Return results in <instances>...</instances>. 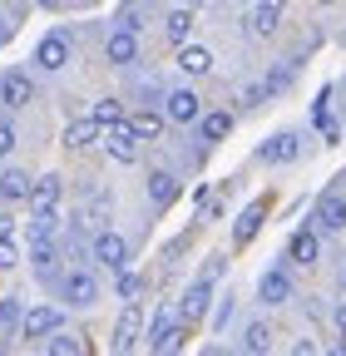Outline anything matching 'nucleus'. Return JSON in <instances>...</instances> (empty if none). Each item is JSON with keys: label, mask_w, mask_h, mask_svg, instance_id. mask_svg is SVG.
Here are the masks:
<instances>
[{"label": "nucleus", "mask_w": 346, "mask_h": 356, "mask_svg": "<svg viewBox=\"0 0 346 356\" xmlns=\"http://www.w3.org/2000/svg\"><path fill=\"white\" fill-rule=\"evenodd\" d=\"M20 332H25L30 341L55 337V332H60V312H55V307H30L25 317H20Z\"/></svg>", "instance_id": "obj_1"}, {"label": "nucleus", "mask_w": 346, "mask_h": 356, "mask_svg": "<svg viewBox=\"0 0 346 356\" xmlns=\"http://www.w3.org/2000/svg\"><path fill=\"white\" fill-rule=\"evenodd\" d=\"M312 222H317V228H327V233H341V228H346V198L322 193L317 208H312Z\"/></svg>", "instance_id": "obj_2"}, {"label": "nucleus", "mask_w": 346, "mask_h": 356, "mask_svg": "<svg viewBox=\"0 0 346 356\" xmlns=\"http://www.w3.org/2000/svg\"><path fill=\"white\" fill-rule=\"evenodd\" d=\"M104 149H109V159H119V163H134V159H139V139H134V129H129V124H114V129L104 134Z\"/></svg>", "instance_id": "obj_3"}, {"label": "nucleus", "mask_w": 346, "mask_h": 356, "mask_svg": "<svg viewBox=\"0 0 346 356\" xmlns=\"http://www.w3.org/2000/svg\"><path fill=\"white\" fill-rule=\"evenodd\" d=\"M94 257H99L104 267H114V273H124V267H129V243H124L119 233H99V238H94Z\"/></svg>", "instance_id": "obj_4"}, {"label": "nucleus", "mask_w": 346, "mask_h": 356, "mask_svg": "<svg viewBox=\"0 0 346 356\" xmlns=\"http://www.w3.org/2000/svg\"><path fill=\"white\" fill-rule=\"evenodd\" d=\"M35 65L40 70H65L69 65V44H65V35H45L35 44Z\"/></svg>", "instance_id": "obj_5"}, {"label": "nucleus", "mask_w": 346, "mask_h": 356, "mask_svg": "<svg viewBox=\"0 0 346 356\" xmlns=\"http://www.w3.org/2000/svg\"><path fill=\"white\" fill-rule=\"evenodd\" d=\"M65 297H69L74 307H90V302L99 297V282H94V273H84V267H74V273L65 277Z\"/></svg>", "instance_id": "obj_6"}, {"label": "nucleus", "mask_w": 346, "mask_h": 356, "mask_svg": "<svg viewBox=\"0 0 346 356\" xmlns=\"http://www.w3.org/2000/svg\"><path fill=\"white\" fill-rule=\"evenodd\" d=\"M139 327H144V317H139V307L129 302L124 312H119V327H114V356H124L129 346H134V337H139Z\"/></svg>", "instance_id": "obj_7"}, {"label": "nucleus", "mask_w": 346, "mask_h": 356, "mask_svg": "<svg viewBox=\"0 0 346 356\" xmlns=\"http://www.w3.org/2000/svg\"><path fill=\"white\" fill-rule=\"evenodd\" d=\"M60 193H65V184H60L55 173H45V178H35V184H30V203H35V213H55Z\"/></svg>", "instance_id": "obj_8"}, {"label": "nucleus", "mask_w": 346, "mask_h": 356, "mask_svg": "<svg viewBox=\"0 0 346 356\" xmlns=\"http://www.w3.org/2000/svg\"><path fill=\"white\" fill-rule=\"evenodd\" d=\"M203 114V99L193 95V89H173V95H168V119L173 124H193Z\"/></svg>", "instance_id": "obj_9"}, {"label": "nucleus", "mask_w": 346, "mask_h": 356, "mask_svg": "<svg viewBox=\"0 0 346 356\" xmlns=\"http://www.w3.org/2000/svg\"><path fill=\"white\" fill-rule=\"evenodd\" d=\"M30 95H35V89H30V79L25 74H0V104H10V109H25L30 104Z\"/></svg>", "instance_id": "obj_10"}, {"label": "nucleus", "mask_w": 346, "mask_h": 356, "mask_svg": "<svg viewBox=\"0 0 346 356\" xmlns=\"http://www.w3.org/2000/svg\"><path fill=\"white\" fill-rule=\"evenodd\" d=\"M287 252H292V262H317L322 257V243H317V233L312 228H302V233H292V243H287Z\"/></svg>", "instance_id": "obj_11"}, {"label": "nucleus", "mask_w": 346, "mask_h": 356, "mask_svg": "<svg viewBox=\"0 0 346 356\" xmlns=\"http://www.w3.org/2000/svg\"><path fill=\"white\" fill-rule=\"evenodd\" d=\"M208 297H213V287L198 277V282L183 292V307H179V312H183V322H198V317H203V312H208Z\"/></svg>", "instance_id": "obj_12"}, {"label": "nucleus", "mask_w": 346, "mask_h": 356, "mask_svg": "<svg viewBox=\"0 0 346 356\" xmlns=\"http://www.w3.org/2000/svg\"><path fill=\"white\" fill-rule=\"evenodd\" d=\"M282 6H287V0H257V10H252V30H257V35H272V30H277V20H282Z\"/></svg>", "instance_id": "obj_13"}, {"label": "nucleus", "mask_w": 346, "mask_h": 356, "mask_svg": "<svg viewBox=\"0 0 346 356\" xmlns=\"http://www.w3.org/2000/svg\"><path fill=\"white\" fill-rule=\"evenodd\" d=\"M179 70H183V74H193V79H203V74L213 70V55L203 50V44H183V55H179Z\"/></svg>", "instance_id": "obj_14"}, {"label": "nucleus", "mask_w": 346, "mask_h": 356, "mask_svg": "<svg viewBox=\"0 0 346 356\" xmlns=\"http://www.w3.org/2000/svg\"><path fill=\"white\" fill-rule=\"evenodd\" d=\"M134 55H139V40H134V30H114V35H109V60H114V65H129Z\"/></svg>", "instance_id": "obj_15"}, {"label": "nucleus", "mask_w": 346, "mask_h": 356, "mask_svg": "<svg viewBox=\"0 0 346 356\" xmlns=\"http://www.w3.org/2000/svg\"><path fill=\"white\" fill-rule=\"evenodd\" d=\"M257 297H263V302H287V297H292L287 273H263V282H257Z\"/></svg>", "instance_id": "obj_16"}, {"label": "nucleus", "mask_w": 346, "mask_h": 356, "mask_svg": "<svg viewBox=\"0 0 346 356\" xmlns=\"http://www.w3.org/2000/svg\"><path fill=\"white\" fill-rule=\"evenodd\" d=\"M149 198H154L158 208H168L173 198H179V178H173V173H154V178H149Z\"/></svg>", "instance_id": "obj_17"}, {"label": "nucleus", "mask_w": 346, "mask_h": 356, "mask_svg": "<svg viewBox=\"0 0 346 356\" xmlns=\"http://www.w3.org/2000/svg\"><path fill=\"white\" fill-rule=\"evenodd\" d=\"M302 149H297V139H292V134H277V139L272 144H263V159L267 163H292Z\"/></svg>", "instance_id": "obj_18"}, {"label": "nucleus", "mask_w": 346, "mask_h": 356, "mask_svg": "<svg viewBox=\"0 0 346 356\" xmlns=\"http://www.w3.org/2000/svg\"><path fill=\"white\" fill-rule=\"evenodd\" d=\"M94 139H99V124H94V119H74V124L65 129V144H69V149H84V144H94Z\"/></svg>", "instance_id": "obj_19"}, {"label": "nucleus", "mask_w": 346, "mask_h": 356, "mask_svg": "<svg viewBox=\"0 0 346 356\" xmlns=\"http://www.w3.org/2000/svg\"><path fill=\"white\" fill-rule=\"evenodd\" d=\"M0 198H6V203H20V198H30V178L25 173H0Z\"/></svg>", "instance_id": "obj_20"}, {"label": "nucleus", "mask_w": 346, "mask_h": 356, "mask_svg": "<svg viewBox=\"0 0 346 356\" xmlns=\"http://www.w3.org/2000/svg\"><path fill=\"white\" fill-rule=\"evenodd\" d=\"M263 213H267V203H252V208L238 218V243H252V233L263 228Z\"/></svg>", "instance_id": "obj_21"}, {"label": "nucleus", "mask_w": 346, "mask_h": 356, "mask_svg": "<svg viewBox=\"0 0 346 356\" xmlns=\"http://www.w3.org/2000/svg\"><path fill=\"white\" fill-rule=\"evenodd\" d=\"M45 351H50V356H84V341H79V337H69V332H55Z\"/></svg>", "instance_id": "obj_22"}, {"label": "nucleus", "mask_w": 346, "mask_h": 356, "mask_svg": "<svg viewBox=\"0 0 346 356\" xmlns=\"http://www.w3.org/2000/svg\"><path fill=\"white\" fill-rule=\"evenodd\" d=\"M163 30H168V40H179V44H183V40L193 35V15H188V10H173V15L163 20Z\"/></svg>", "instance_id": "obj_23"}, {"label": "nucleus", "mask_w": 346, "mask_h": 356, "mask_svg": "<svg viewBox=\"0 0 346 356\" xmlns=\"http://www.w3.org/2000/svg\"><path fill=\"white\" fill-rule=\"evenodd\" d=\"M183 341H188V332H183V327H173L168 337H158V341H154V356H179V351H183Z\"/></svg>", "instance_id": "obj_24"}, {"label": "nucleus", "mask_w": 346, "mask_h": 356, "mask_svg": "<svg viewBox=\"0 0 346 356\" xmlns=\"http://www.w3.org/2000/svg\"><path fill=\"white\" fill-rule=\"evenodd\" d=\"M55 228H60V218H55V213H35L30 238H35V243H50V238H55Z\"/></svg>", "instance_id": "obj_25"}, {"label": "nucleus", "mask_w": 346, "mask_h": 356, "mask_svg": "<svg viewBox=\"0 0 346 356\" xmlns=\"http://www.w3.org/2000/svg\"><path fill=\"white\" fill-rule=\"evenodd\" d=\"M233 134V114H208L203 119V139H228Z\"/></svg>", "instance_id": "obj_26"}, {"label": "nucleus", "mask_w": 346, "mask_h": 356, "mask_svg": "<svg viewBox=\"0 0 346 356\" xmlns=\"http://www.w3.org/2000/svg\"><path fill=\"white\" fill-rule=\"evenodd\" d=\"M267 346H272V332H267V322H252V327H247V351H252V356H263Z\"/></svg>", "instance_id": "obj_27"}, {"label": "nucleus", "mask_w": 346, "mask_h": 356, "mask_svg": "<svg viewBox=\"0 0 346 356\" xmlns=\"http://www.w3.org/2000/svg\"><path fill=\"white\" fill-rule=\"evenodd\" d=\"M94 124H99V129H104V124H109V129H114V124H124L119 99H99V104H94Z\"/></svg>", "instance_id": "obj_28"}, {"label": "nucleus", "mask_w": 346, "mask_h": 356, "mask_svg": "<svg viewBox=\"0 0 346 356\" xmlns=\"http://www.w3.org/2000/svg\"><path fill=\"white\" fill-rule=\"evenodd\" d=\"M129 129H134V139H158V134H163V119H158V114H139Z\"/></svg>", "instance_id": "obj_29"}, {"label": "nucleus", "mask_w": 346, "mask_h": 356, "mask_svg": "<svg viewBox=\"0 0 346 356\" xmlns=\"http://www.w3.org/2000/svg\"><path fill=\"white\" fill-rule=\"evenodd\" d=\"M15 327H20V302L6 297V302H0V332H15Z\"/></svg>", "instance_id": "obj_30"}, {"label": "nucleus", "mask_w": 346, "mask_h": 356, "mask_svg": "<svg viewBox=\"0 0 346 356\" xmlns=\"http://www.w3.org/2000/svg\"><path fill=\"white\" fill-rule=\"evenodd\" d=\"M35 267L50 277V267H55V248H50V243H35Z\"/></svg>", "instance_id": "obj_31"}, {"label": "nucleus", "mask_w": 346, "mask_h": 356, "mask_svg": "<svg viewBox=\"0 0 346 356\" xmlns=\"http://www.w3.org/2000/svg\"><path fill=\"white\" fill-rule=\"evenodd\" d=\"M173 327H179V322H173V312L163 307V312H158V317H154V327H149V332H154V341H158V337H168Z\"/></svg>", "instance_id": "obj_32"}, {"label": "nucleus", "mask_w": 346, "mask_h": 356, "mask_svg": "<svg viewBox=\"0 0 346 356\" xmlns=\"http://www.w3.org/2000/svg\"><path fill=\"white\" fill-rule=\"evenodd\" d=\"M15 262H20L15 243H10V238H0V267H15Z\"/></svg>", "instance_id": "obj_33"}, {"label": "nucleus", "mask_w": 346, "mask_h": 356, "mask_svg": "<svg viewBox=\"0 0 346 356\" xmlns=\"http://www.w3.org/2000/svg\"><path fill=\"white\" fill-rule=\"evenodd\" d=\"M10 149H15V129H10V124H0V159H6Z\"/></svg>", "instance_id": "obj_34"}, {"label": "nucleus", "mask_w": 346, "mask_h": 356, "mask_svg": "<svg viewBox=\"0 0 346 356\" xmlns=\"http://www.w3.org/2000/svg\"><path fill=\"white\" fill-rule=\"evenodd\" d=\"M119 292L134 297V292H139V277H134V273H119Z\"/></svg>", "instance_id": "obj_35"}, {"label": "nucleus", "mask_w": 346, "mask_h": 356, "mask_svg": "<svg viewBox=\"0 0 346 356\" xmlns=\"http://www.w3.org/2000/svg\"><path fill=\"white\" fill-rule=\"evenodd\" d=\"M292 356H317V346H312V341H297V346H292Z\"/></svg>", "instance_id": "obj_36"}, {"label": "nucleus", "mask_w": 346, "mask_h": 356, "mask_svg": "<svg viewBox=\"0 0 346 356\" xmlns=\"http://www.w3.org/2000/svg\"><path fill=\"white\" fill-rule=\"evenodd\" d=\"M336 327H341V332H346V302H341V307H336Z\"/></svg>", "instance_id": "obj_37"}, {"label": "nucleus", "mask_w": 346, "mask_h": 356, "mask_svg": "<svg viewBox=\"0 0 346 356\" xmlns=\"http://www.w3.org/2000/svg\"><path fill=\"white\" fill-rule=\"evenodd\" d=\"M0 238H10V218L6 213H0Z\"/></svg>", "instance_id": "obj_38"}, {"label": "nucleus", "mask_w": 346, "mask_h": 356, "mask_svg": "<svg viewBox=\"0 0 346 356\" xmlns=\"http://www.w3.org/2000/svg\"><path fill=\"white\" fill-rule=\"evenodd\" d=\"M331 356H346V341H341V346H336V351H331Z\"/></svg>", "instance_id": "obj_39"}, {"label": "nucleus", "mask_w": 346, "mask_h": 356, "mask_svg": "<svg viewBox=\"0 0 346 356\" xmlns=\"http://www.w3.org/2000/svg\"><path fill=\"white\" fill-rule=\"evenodd\" d=\"M322 6H336V0H322Z\"/></svg>", "instance_id": "obj_40"}]
</instances>
